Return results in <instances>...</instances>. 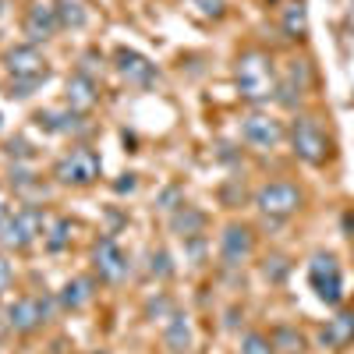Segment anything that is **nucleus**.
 I'll use <instances>...</instances> for the list:
<instances>
[{"mask_svg": "<svg viewBox=\"0 0 354 354\" xmlns=\"http://www.w3.org/2000/svg\"><path fill=\"white\" fill-rule=\"evenodd\" d=\"M234 82H238V93L245 103L252 106H262V103H270L277 100V64H273V57L252 46L245 50L238 61H234Z\"/></svg>", "mask_w": 354, "mask_h": 354, "instance_id": "1", "label": "nucleus"}, {"mask_svg": "<svg viewBox=\"0 0 354 354\" xmlns=\"http://www.w3.org/2000/svg\"><path fill=\"white\" fill-rule=\"evenodd\" d=\"M287 138H290L294 156L305 160L308 167H322V163L330 160V153H333V142H330L326 128H322L319 117H312V113L294 117V124H290Z\"/></svg>", "mask_w": 354, "mask_h": 354, "instance_id": "2", "label": "nucleus"}, {"mask_svg": "<svg viewBox=\"0 0 354 354\" xmlns=\"http://www.w3.org/2000/svg\"><path fill=\"white\" fill-rule=\"evenodd\" d=\"M100 170H103L100 156L88 149V145H78V149L64 153L53 163V181L64 185V188H88V185L100 181Z\"/></svg>", "mask_w": 354, "mask_h": 354, "instance_id": "3", "label": "nucleus"}, {"mask_svg": "<svg viewBox=\"0 0 354 354\" xmlns=\"http://www.w3.org/2000/svg\"><path fill=\"white\" fill-rule=\"evenodd\" d=\"M308 283L315 290V298L322 305L337 308L344 301V270L333 252H315L312 262H308Z\"/></svg>", "mask_w": 354, "mask_h": 354, "instance_id": "4", "label": "nucleus"}, {"mask_svg": "<svg viewBox=\"0 0 354 354\" xmlns=\"http://www.w3.org/2000/svg\"><path fill=\"white\" fill-rule=\"evenodd\" d=\"M305 202V192L294 185V181H266L259 192H255V209L270 220H287L301 209Z\"/></svg>", "mask_w": 354, "mask_h": 354, "instance_id": "5", "label": "nucleus"}, {"mask_svg": "<svg viewBox=\"0 0 354 354\" xmlns=\"http://www.w3.org/2000/svg\"><path fill=\"white\" fill-rule=\"evenodd\" d=\"M43 230H46V216L39 209H32V205H25V209L11 213L4 223H0V248L25 252L36 238H43Z\"/></svg>", "mask_w": 354, "mask_h": 354, "instance_id": "6", "label": "nucleus"}, {"mask_svg": "<svg viewBox=\"0 0 354 354\" xmlns=\"http://www.w3.org/2000/svg\"><path fill=\"white\" fill-rule=\"evenodd\" d=\"M93 273L110 287L124 283L131 277V262H128V255L121 252V245H117L113 238H100L93 245Z\"/></svg>", "mask_w": 354, "mask_h": 354, "instance_id": "7", "label": "nucleus"}, {"mask_svg": "<svg viewBox=\"0 0 354 354\" xmlns=\"http://www.w3.org/2000/svg\"><path fill=\"white\" fill-rule=\"evenodd\" d=\"M287 138V128L277 121L273 113H248V117H241V142L245 145H252V149H259V153H270V149H277V145Z\"/></svg>", "mask_w": 354, "mask_h": 354, "instance_id": "8", "label": "nucleus"}, {"mask_svg": "<svg viewBox=\"0 0 354 354\" xmlns=\"http://www.w3.org/2000/svg\"><path fill=\"white\" fill-rule=\"evenodd\" d=\"M50 315H53V301L50 298H39V294H25V298H18L8 308V322H11L15 333L39 330L43 322H50Z\"/></svg>", "mask_w": 354, "mask_h": 354, "instance_id": "9", "label": "nucleus"}, {"mask_svg": "<svg viewBox=\"0 0 354 354\" xmlns=\"http://www.w3.org/2000/svg\"><path fill=\"white\" fill-rule=\"evenodd\" d=\"M4 61H8V71H11V78H15V82H36V85H43V82H46V75H50L46 57H43L32 43L11 46Z\"/></svg>", "mask_w": 354, "mask_h": 354, "instance_id": "10", "label": "nucleus"}, {"mask_svg": "<svg viewBox=\"0 0 354 354\" xmlns=\"http://www.w3.org/2000/svg\"><path fill=\"white\" fill-rule=\"evenodd\" d=\"M308 82H312V68L308 61H287L283 75L277 78V103L294 110L305 96H308Z\"/></svg>", "mask_w": 354, "mask_h": 354, "instance_id": "11", "label": "nucleus"}, {"mask_svg": "<svg viewBox=\"0 0 354 354\" xmlns=\"http://www.w3.org/2000/svg\"><path fill=\"white\" fill-rule=\"evenodd\" d=\"M255 252V234L248 223H227L220 234V259L223 266H241Z\"/></svg>", "mask_w": 354, "mask_h": 354, "instance_id": "12", "label": "nucleus"}, {"mask_svg": "<svg viewBox=\"0 0 354 354\" xmlns=\"http://www.w3.org/2000/svg\"><path fill=\"white\" fill-rule=\"evenodd\" d=\"M113 68L128 85H153L160 78L156 64H149V57H142L138 50H128V46H121L113 53Z\"/></svg>", "mask_w": 354, "mask_h": 354, "instance_id": "13", "label": "nucleus"}, {"mask_svg": "<svg viewBox=\"0 0 354 354\" xmlns=\"http://www.w3.org/2000/svg\"><path fill=\"white\" fill-rule=\"evenodd\" d=\"M57 28H61V18H57V8L53 4H32L25 11V21H21V32L28 36V43H46L57 36Z\"/></svg>", "mask_w": 354, "mask_h": 354, "instance_id": "14", "label": "nucleus"}, {"mask_svg": "<svg viewBox=\"0 0 354 354\" xmlns=\"http://www.w3.org/2000/svg\"><path fill=\"white\" fill-rule=\"evenodd\" d=\"M64 88H68V93H64L68 106L78 110V113H88V110L100 103V82H96L93 75H85V71H75Z\"/></svg>", "mask_w": 354, "mask_h": 354, "instance_id": "15", "label": "nucleus"}, {"mask_svg": "<svg viewBox=\"0 0 354 354\" xmlns=\"http://www.w3.org/2000/svg\"><path fill=\"white\" fill-rule=\"evenodd\" d=\"M319 340L326 344V347H333V351H344V347H351V344H354V308H344V312H337V315L326 322V326H322Z\"/></svg>", "mask_w": 354, "mask_h": 354, "instance_id": "16", "label": "nucleus"}, {"mask_svg": "<svg viewBox=\"0 0 354 354\" xmlns=\"http://www.w3.org/2000/svg\"><path fill=\"white\" fill-rule=\"evenodd\" d=\"M163 344H167L174 354H188V351H192L195 333H192V322H188V315H181V312H170V315H167V326H163Z\"/></svg>", "mask_w": 354, "mask_h": 354, "instance_id": "17", "label": "nucleus"}, {"mask_svg": "<svg viewBox=\"0 0 354 354\" xmlns=\"http://www.w3.org/2000/svg\"><path fill=\"white\" fill-rule=\"evenodd\" d=\"M96 283H93V277H75V280H68L64 283V290H61V308H71V312H82L88 301L96 298V290H93Z\"/></svg>", "mask_w": 354, "mask_h": 354, "instance_id": "18", "label": "nucleus"}, {"mask_svg": "<svg viewBox=\"0 0 354 354\" xmlns=\"http://www.w3.org/2000/svg\"><path fill=\"white\" fill-rule=\"evenodd\" d=\"M82 117H78V110H39L36 113V124L39 128H46V131H53V135H71L75 128H82L78 124Z\"/></svg>", "mask_w": 354, "mask_h": 354, "instance_id": "19", "label": "nucleus"}, {"mask_svg": "<svg viewBox=\"0 0 354 354\" xmlns=\"http://www.w3.org/2000/svg\"><path fill=\"white\" fill-rule=\"evenodd\" d=\"M308 32V8L301 4V0H298V4H287L283 8V36L287 39H301Z\"/></svg>", "mask_w": 354, "mask_h": 354, "instance_id": "20", "label": "nucleus"}, {"mask_svg": "<svg viewBox=\"0 0 354 354\" xmlns=\"http://www.w3.org/2000/svg\"><path fill=\"white\" fill-rule=\"evenodd\" d=\"M43 241H46L50 252H64V248L71 245V220H53V223H46Z\"/></svg>", "mask_w": 354, "mask_h": 354, "instance_id": "21", "label": "nucleus"}, {"mask_svg": "<svg viewBox=\"0 0 354 354\" xmlns=\"http://www.w3.org/2000/svg\"><path fill=\"white\" fill-rule=\"evenodd\" d=\"M170 223H174V230L181 234V238H195V234L202 230V223H205V220H202V213H195V209H188V205H181V209L174 213V220H170Z\"/></svg>", "mask_w": 354, "mask_h": 354, "instance_id": "22", "label": "nucleus"}, {"mask_svg": "<svg viewBox=\"0 0 354 354\" xmlns=\"http://www.w3.org/2000/svg\"><path fill=\"white\" fill-rule=\"evenodd\" d=\"M238 354H277L273 347V337H266V333H245L241 344H238Z\"/></svg>", "mask_w": 354, "mask_h": 354, "instance_id": "23", "label": "nucleus"}, {"mask_svg": "<svg viewBox=\"0 0 354 354\" xmlns=\"http://www.w3.org/2000/svg\"><path fill=\"white\" fill-rule=\"evenodd\" d=\"M57 18H61V28L64 25H71V28L85 25V11H82L78 0H61V4H57Z\"/></svg>", "mask_w": 354, "mask_h": 354, "instance_id": "24", "label": "nucleus"}, {"mask_svg": "<svg viewBox=\"0 0 354 354\" xmlns=\"http://www.w3.org/2000/svg\"><path fill=\"white\" fill-rule=\"evenodd\" d=\"M273 347H283V351H301V337H294L290 330H277V333H273Z\"/></svg>", "mask_w": 354, "mask_h": 354, "instance_id": "25", "label": "nucleus"}, {"mask_svg": "<svg viewBox=\"0 0 354 354\" xmlns=\"http://www.w3.org/2000/svg\"><path fill=\"white\" fill-rule=\"evenodd\" d=\"M11 283H15V266L8 255H0V294L11 290Z\"/></svg>", "mask_w": 354, "mask_h": 354, "instance_id": "26", "label": "nucleus"}, {"mask_svg": "<svg viewBox=\"0 0 354 354\" xmlns=\"http://www.w3.org/2000/svg\"><path fill=\"white\" fill-rule=\"evenodd\" d=\"M195 8L205 18H223V0H195Z\"/></svg>", "mask_w": 354, "mask_h": 354, "instance_id": "27", "label": "nucleus"}, {"mask_svg": "<svg viewBox=\"0 0 354 354\" xmlns=\"http://www.w3.org/2000/svg\"><path fill=\"white\" fill-rule=\"evenodd\" d=\"M149 259H153V266H149L153 273H160V277H170V259H167V252H153Z\"/></svg>", "mask_w": 354, "mask_h": 354, "instance_id": "28", "label": "nucleus"}, {"mask_svg": "<svg viewBox=\"0 0 354 354\" xmlns=\"http://www.w3.org/2000/svg\"><path fill=\"white\" fill-rule=\"evenodd\" d=\"M8 216H11V209H8V205H4V202H0V223H4Z\"/></svg>", "mask_w": 354, "mask_h": 354, "instance_id": "29", "label": "nucleus"}, {"mask_svg": "<svg viewBox=\"0 0 354 354\" xmlns=\"http://www.w3.org/2000/svg\"><path fill=\"white\" fill-rule=\"evenodd\" d=\"M96 354H110V351H96Z\"/></svg>", "mask_w": 354, "mask_h": 354, "instance_id": "30", "label": "nucleus"}, {"mask_svg": "<svg viewBox=\"0 0 354 354\" xmlns=\"http://www.w3.org/2000/svg\"><path fill=\"white\" fill-rule=\"evenodd\" d=\"M266 4H277V0H266Z\"/></svg>", "mask_w": 354, "mask_h": 354, "instance_id": "31", "label": "nucleus"}]
</instances>
